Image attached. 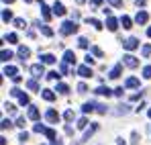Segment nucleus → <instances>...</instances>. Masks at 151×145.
Masks as SVG:
<instances>
[{
	"instance_id": "nucleus-4",
	"label": "nucleus",
	"mask_w": 151,
	"mask_h": 145,
	"mask_svg": "<svg viewBox=\"0 0 151 145\" xmlns=\"http://www.w3.org/2000/svg\"><path fill=\"white\" fill-rule=\"evenodd\" d=\"M31 74L35 76V80L41 78V76H45V68H43V63H35V66H31ZM45 78H47V76H45Z\"/></svg>"
},
{
	"instance_id": "nucleus-40",
	"label": "nucleus",
	"mask_w": 151,
	"mask_h": 145,
	"mask_svg": "<svg viewBox=\"0 0 151 145\" xmlns=\"http://www.w3.org/2000/svg\"><path fill=\"white\" fill-rule=\"evenodd\" d=\"M84 61H86V66H90V68H92V66H94V57H92V53H88V55L84 57Z\"/></svg>"
},
{
	"instance_id": "nucleus-25",
	"label": "nucleus",
	"mask_w": 151,
	"mask_h": 145,
	"mask_svg": "<svg viewBox=\"0 0 151 145\" xmlns=\"http://www.w3.org/2000/svg\"><path fill=\"white\" fill-rule=\"evenodd\" d=\"M55 92H59V94H68V92H70V86L59 82V84H57V88H55Z\"/></svg>"
},
{
	"instance_id": "nucleus-12",
	"label": "nucleus",
	"mask_w": 151,
	"mask_h": 145,
	"mask_svg": "<svg viewBox=\"0 0 151 145\" xmlns=\"http://www.w3.org/2000/svg\"><path fill=\"white\" fill-rule=\"evenodd\" d=\"M78 76H82V78H92V68H90V66H80V68H78Z\"/></svg>"
},
{
	"instance_id": "nucleus-2",
	"label": "nucleus",
	"mask_w": 151,
	"mask_h": 145,
	"mask_svg": "<svg viewBox=\"0 0 151 145\" xmlns=\"http://www.w3.org/2000/svg\"><path fill=\"white\" fill-rule=\"evenodd\" d=\"M123 47H125L127 51L137 49V47H139V39H137V37H129V39H125V41H123Z\"/></svg>"
},
{
	"instance_id": "nucleus-52",
	"label": "nucleus",
	"mask_w": 151,
	"mask_h": 145,
	"mask_svg": "<svg viewBox=\"0 0 151 145\" xmlns=\"http://www.w3.org/2000/svg\"><path fill=\"white\" fill-rule=\"evenodd\" d=\"M137 143H139V133L133 131V145H137Z\"/></svg>"
},
{
	"instance_id": "nucleus-34",
	"label": "nucleus",
	"mask_w": 151,
	"mask_h": 145,
	"mask_svg": "<svg viewBox=\"0 0 151 145\" xmlns=\"http://www.w3.org/2000/svg\"><path fill=\"white\" fill-rule=\"evenodd\" d=\"M4 41H8V43H17V41H19V37H17L14 33H8V35L4 37Z\"/></svg>"
},
{
	"instance_id": "nucleus-11",
	"label": "nucleus",
	"mask_w": 151,
	"mask_h": 145,
	"mask_svg": "<svg viewBox=\"0 0 151 145\" xmlns=\"http://www.w3.org/2000/svg\"><path fill=\"white\" fill-rule=\"evenodd\" d=\"M96 131H98V125H96V123H92V127H90V129H88V131L84 133V137H82V141H80V143H84V141H88V139H90V137H92V135H94Z\"/></svg>"
},
{
	"instance_id": "nucleus-45",
	"label": "nucleus",
	"mask_w": 151,
	"mask_h": 145,
	"mask_svg": "<svg viewBox=\"0 0 151 145\" xmlns=\"http://www.w3.org/2000/svg\"><path fill=\"white\" fill-rule=\"evenodd\" d=\"M78 92H80V94H86V92H88V86H86L84 82H82V84H78Z\"/></svg>"
},
{
	"instance_id": "nucleus-3",
	"label": "nucleus",
	"mask_w": 151,
	"mask_h": 145,
	"mask_svg": "<svg viewBox=\"0 0 151 145\" xmlns=\"http://www.w3.org/2000/svg\"><path fill=\"white\" fill-rule=\"evenodd\" d=\"M123 63H125L127 68H137V66H139V59H137L135 55L127 53V55H123Z\"/></svg>"
},
{
	"instance_id": "nucleus-26",
	"label": "nucleus",
	"mask_w": 151,
	"mask_h": 145,
	"mask_svg": "<svg viewBox=\"0 0 151 145\" xmlns=\"http://www.w3.org/2000/svg\"><path fill=\"white\" fill-rule=\"evenodd\" d=\"M86 23H88V25H92V27H94V29H98V31L102 29V23L98 21V19H90V17H88V19H86Z\"/></svg>"
},
{
	"instance_id": "nucleus-60",
	"label": "nucleus",
	"mask_w": 151,
	"mask_h": 145,
	"mask_svg": "<svg viewBox=\"0 0 151 145\" xmlns=\"http://www.w3.org/2000/svg\"><path fill=\"white\" fill-rule=\"evenodd\" d=\"M2 2H6V4H12V2H14V0H2Z\"/></svg>"
},
{
	"instance_id": "nucleus-54",
	"label": "nucleus",
	"mask_w": 151,
	"mask_h": 145,
	"mask_svg": "<svg viewBox=\"0 0 151 145\" xmlns=\"http://www.w3.org/2000/svg\"><path fill=\"white\" fill-rule=\"evenodd\" d=\"M12 82H14V84H21V82H23V76H17V78H12Z\"/></svg>"
},
{
	"instance_id": "nucleus-31",
	"label": "nucleus",
	"mask_w": 151,
	"mask_h": 145,
	"mask_svg": "<svg viewBox=\"0 0 151 145\" xmlns=\"http://www.w3.org/2000/svg\"><path fill=\"white\" fill-rule=\"evenodd\" d=\"M4 108L8 110V115H14V113H17V106H14L12 102H4Z\"/></svg>"
},
{
	"instance_id": "nucleus-19",
	"label": "nucleus",
	"mask_w": 151,
	"mask_h": 145,
	"mask_svg": "<svg viewBox=\"0 0 151 145\" xmlns=\"http://www.w3.org/2000/svg\"><path fill=\"white\" fill-rule=\"evenodd\" d=\"M41 96L45 98L47 102H53V100H55V92L49 90V88H45V90H41Z\"/></svg>"
},
{
	"instance_id": "nucleus-32",
	"label": "nucleus",
	"mask_w": 151,
	"mask_h": 145,
	"mask_svg": "<svg viewBox=\"0 0 151 145\" xmlns=\"http://www.w3.org/2000/svg\"><path fill=\"white\" fill-rule=\"evenodd\" d=\"M63 119H65L68 123H72V121H74V110H72V108H68V110L63 113Z\"/></svg>"
},
{
	"instance_id": "nucleus-35",
	"label": "nucleus",
	"mask_w": 151,
	"mask_h": 145,
	"mask_svg": "<svg viewBox=\"0 0 151 145\" xmlns=\"http://www.w3.org/2000/svg\"><path fill=\"white\" fill-rule=\"evenodd\" d=\"M0 127H2V131H6V129H10V127H12V123H10V119H2Z\"/></svg>"
},
{
	"instance_id": "nucleus-28",
	"label": "nucleus",
	"mask_w": 151,
	"mask_h": 145,
	"mask_svg": "<svg viewBox=\"0 0 151 145\" xmlns=\"http://www.w3.org/2000/svg\"><path fill=\"white\" fill-rule=\"evenodd\" d=\"M33 131H35V133H43V135H45V133H47V127H45V125H41V123H37V125L33 127Z\"/></svg>"
},
{
	"instance_id": "nucleus-30",
	"label": "nucleus",
	"mask_w": 151,
	"mask_h": 145,
	"mask_svg": "<svg viewBox=\"0 0 151 145\" xmlns=\"http://www.w3.org/2000/svg\"><path fill=\"white\" fill-rule=\"evenodd\" d=\"M2 21H4V23H10V21H12V12H10V10H2Z\"/></svg>"
},
{
	"instance_id": "nucleus-14",
	"label": "nucleus",
	"mask_w": 151,
	"mask_h": 145,
	"mask_svg": "<svg viewBox=\"0 0 151 145\" xmlns=\"http://www.w3.org/2000/svg\"><path fill=\"white\" fill-rule=\"evenodd\" d=\"M96 106H98V102H94V100H90V102H86V104L82 106V113H84V115H88V113H92V110H96Z\"/></svg>"
},
{
	"instance_id": "nucleus-36",
	"label": "nucleus",
	"mask_w": 151,
	"mask_h": 145,
	"mask_svg": "<svg viewBox=\"0 0 151 145\" xmlns=\"http://www.w3.org/2000/svg\"><path fill=\"white\" fill-rule=\"evenodd\" d=\"M45 137H47L49 141H55V137H57V133H55L53 129H47V133H45Z\"/></svg>"
},
{
	"instance_id": "nucleus-10",
	"label": "nucleus",
	"mask_w": 151,
	"mask_h": 145,
	"mask_svg": "<svg viewBox=\"0 0 151 145\" xmlns=\"http://www.w3.org/2000/svg\"><path fill=\"white\" fill-rule=\"evenodd\" d=\"M94 92H96L98 96H106V98L110 96V94H114V90H110L108 86H98V88H96Z\"/></svg>"
},
{
	"instance_id": "nucleus-41",
	"label": "nucleus",
	"mask_w": 151,
	"mask_h": 145,
	"mask_svg": "<svg viewBox=\"0 0 151 145\" xmlns=\"http://www.w3.org/2000/svg\"><path fill=\"white\" fill-rule=\"evenodd\" d=\"M19 102H21V106H27V104H29V102H31V100H29V96H27L25 92H23V96L19 98Z\"/></svg>"
},
{
	"instance_id": "nucleus-53",
	"label": "nucleus",
	"mask_w": 151,
	"mask_h": 145,
	"mask_svg": "<svg viewBox=\"0 0 151 145\" xmlns=\"http://www.w3.org/2000/svg\"><path fill=\"white\" fill-rule=\"evenodd\" d=\"M102 2H104V0H90V4H92V6H94V8H96V6H100Z\"/></svg>"
},
{
	"instance_id": "nucleus-44",
	"label": "nucleus",
	"mask_w": 151,
	"mask_h": 145,
	"mask_svg": "<svg viewBox=\"0 0 151 145\" xmlns=\"http://www.w3.org/2000/svg\"><path fill=\"white\" fill-rule=\"evenodd\" d=\"M19 141H21V143L29 141V133H27V131H21V135H19Z\"/></svg>"
},
{
	"instance_id": "nucleus-50",
	"label": "nucleus",
	"mask_w": 151,
	"mask_h": 145,
	"mask_svg": "<svg viewBox=\"0 0 151 145\" xmlns=\"http://www.w3.org/2000/svg\"><path fill=\"white\" fill-rule=\"evenodd\" d=\"M17 127L25 129V117H19V119H17Z\"/></svg>"
},
{
	"instance_id": "nucleus-27",
	"label": "nucleus",
	"mask_w": 151,
	"mask_h": 145,
	"mask_svg": "<svg viewBox=\"0 0 151 145\" xmlns=\"http://www.w3.org/2000/svg\"><path fill=\"white\" fill-rule=\"evenodd\" d=\"M0 57H2V61H8V59H12V51L10 49H2Z\"/></svg>"
},
{
	"instance_id": "nucleus-58",
	"label": "nucleus",
	"mask_w": 151,
	"mask_h": 145,
	"mask_svg": "<svg viewBox=\"0 0 151 145\" xmlns=\"http://www.w3.org/2000/svg\"><path fill=\"white\" fill-rule=\"evenodd\" d=\"M116 143H119V145H127V143H125V139H123V137H119V139H116Z\"/></svg>"
},
{
	"instance_id": "nucleus-17",
	"label": "nucleus",
	"mask_w": 151,
	"mask_h": 145,
	"mask_svg": "<svg viewBox=\"0 0 151 145\" xmlns=\"http://www.w3.org/2000/svg\"><path fill=\"white\" fill-rule=\"evenodd\" d=\"M45 119L49 123H57L59 121V115H57V110H53V108H49L47 113H45Z\"/></svg>"
},
{
	"instance_id": "nucleus-49",
	"label": "nucleus",
	"mask_w": 151,
	"mask_h": 145,
	"mask_svg": "<svg viewBox=\"0 0 151 145\" xmlns=\"http://www.w3.org/2000/svg\"><path fill=\"white\" fill-rule=\"evenodd\" d=\"M68 63H59V74H68Z\"/></svg>"
},
{
	"instance_id": "nucleus-18",
	"label": "nucleus",
	"mask_w": 151,
	"mask_h": 145,
	"mask_svg": "<svg viewBox=\"0 0 151 145\" xmlns=\"http://www.w3.org/2000/svg\"><path fill=\"white\" fill-rule=\"evenodd\" d=\"M17 53H19V57H21V59H29L31 49L27 47V45H19V51H17Z\"/></svg>"
},
{
	"instance_id": "nucleus-63",
	"label": "nucleus",
	"mask_w": 151,
	"mask_h": 145,
	"mask_svg": "<svg viewBox=\"0 0 151 145\" xmlns=\"http://www.w3.org/2000/svg\"><path fill=\"white\" fill-rule=\"evenodd\" d=\"M149 119H151V108H149Z\"/></svg>"
},
{
	"instance_id": "nucleus-64",
	"label": "nucleus",
	"mask_w": 151,
	"mask_h": 145,
	"mask_svg": "<svg viewBox=\"0 0 151 145\" xmlns=\"http://www.w3.org/2000/svg\"><path fill=\"white\" fill-rule=\"evenodd\" d=\"M25 2H33V0H25Z\"/></svg>"
},
{
	"instance_id": "nucleus-33",
	"label": "nucleus",
	"mask_w": 151,
	"mask_h": 145,
	"mask_svg": "<svg viewBox=\"0 0 151 145\" xmlns=\"http://www.w3.org/2000/svg\"><path fill=\"white\" fill-rule=\"evenodd\" d=\"M14 27L17 29H27V21L25 19H14Z\"/></svg>"
},
{
	"instance_id": "nucleus-23",
	"label": "nucleus",
	"mask_w": 151,
	"mask_h": 145,
	"mask_svg": "<svg viewBox=\"0 0 151 145\" xmlns=\"http://www.w3.org/2000/svg\"><path fill=\"white\" fill-rule=\"evenodd\" d=\"M27 88H29L31 92H39V84H37V80H35V78L29 80V82H27Z\"/></svg>"
},
{
	"instance_id": "nucleus-55",
	"label": "nucleus",
	"mask_w": 151,
	"mask_h": 145,
	"mask_svg": "<svg viewBox=\"0 0 151 145\" xmlns=\"http://www.w3.org/2000/svg\"><path fill=\"white\" fill-rule=\"evenodd\" d=\"M123 92H125L123 88H116V90H114V96H123Z\"/></svg>"
},
{
	"instance_id": "nucleus-59",
	"label": "nucleus",
	"mask_w": 151,
	"mask_h": 145,
	"mask_svg": "<svg viewBox=\"0 0 151 145\" xmlns=\"http://www.w3.org/2000/svg\"><path fill=\"white\" fill-rule=\"evenodd\" d=\"M51 145H63V143H61L59 139H55V141H51Z\"/></svg>"
},
{
	"instance_id": "nucleus-9",
	"label": "nucleus",
	"mask_w": 151,
	"mask_h": 145,
	"mask_svg": "<svg viewBox=\"0 0 151 145\" xmlns=\"http://www.w3.org/2000/svg\"><path fill=\"white\" fill-rule=\"evenodd\" d=\"M121 72H123V63H116V66L108 72V78H110V80H116V78L121 76Z\"/></svg>"
},
{
	"instance_id": "nucleus-38",
	"label": "nucleus",
	"mask_w": 151,
	"mask_h": 145,
	"mask_svg": "<svg viewBox=\"0 0 151 145\" xmlns=\"http://www.w3.org/2000/svg\"><path fill=\"white\" fill-rule=\"evenodd\" d=\"M96 113H100V115H106V113H108V106H106V104H98V106H96Z\"/></svg>"
},
{
	"instance_id": "nucleus-1",
	"label": "nucleus",
	"mask_w": 151,
	"mask_h": 145,
	"mask_svg": "<svg viewBox=\"0 0 151 145\" xmlns=\"http://www.w3.org/2000/svg\"><path fill=\"white\" fill-rule=\"evenodd\" d=\"M76 31H78V23H76V21H65V23H61V29H59V33H61L63 37L74 35Z\"/></svg>"
},
{
	"instance_id": "nucleus-56",
	"label": "nucleus",
	"mask_w": 151,
	"mask_h": 145,
	"mask_svg": "<svg viewBox=\"0 0 151 145\" xmlns=\"http://www.w3.org/2000/svg\"><path fill=\"white\" fill-rule=\"evenodd\" d=\"M143 96V94H141V92H139V94H133V96H131V100H133V102H135V100H139V98Z\"/></svg>"
},
{
	"instance_id": "nucleus-15",
	"label": "nucleus",
	"mask_w": 151,
	"mask_h": 145,
	"mask_svg": "<svg viewBox=\"0 0 151 145\" xmlns=\"http://www.w3.org/2000/svg\"><path fill=\"white\" fill-rule=\"evenodd\" d=\"M27 115H29V119H33V121H39V117H41L39 108H37V106H33V104L29 106V113H27Z\"/></svg>"
},
{
	"instance_id": "nucleus-16",
	"label": "nucleus",
	"mask_w": 151,
	"mask_h": 145,
	"mask_svg": "<svg viewBox=\"0 0 151 145\" xmlns=\"http://www.w3.org/2000/svg\"><path fill=\"white\" fill-rule=\"evenodd\" d=\"M37 29H39V31H41L45 37H53V31L47 27V23H37Z\"/></svg>"
},
{
	"instance_id": "nucleus-6",
	"label": "nucleus",
	"mask_w": 151,
	"mask_h": 145,
	"mask_svg": "<svg viewBox=\"0 0 151 145\" xmlns=\"http://www.w3.org/2000/svg\"><path fill=\"white\" fill-rule=\"evenodd\" d=\"M51 10H53V17H63V14H65V6H63L61 2H55Z\"/></svg>"
},
{
	"instance_id": "nucleus-48",
	"label": "nucleus",
	"mask_w": 151,
	"mask_h": 145,
	"mask_svg": "<svg viewBox=\"0 0 151 145\" xmlns=\"http://www.w3.org/2000/svg\"><path fill=\"white\" fill-rule=\"evenodd\" d=\"M108 4H110V6H116V8H121V6H123V0H108Z\"/></svg>"
},
{
	"instance_id": "nucleus-5",
	"label": "nucleus",
	"mask_w": 151,
	"mask_h": 145,
	"mask_svg": "<svg viewBox=\"0 0 151 145\" xmlns=\"http://www.w3.org/2000/svg\"><path fill=\"white\" fill-rule=\"evenodd\" d=\"M147 21H149V14H147L145 10H139V12L135 14V23L137 25H145Z\"/></svg>"
},
{
	"instance_id": "nucleus-42",
	"label": "nucleus",
	"mask_w": 151,
	"mask_h": 145,
	"mask_svg": "<svg viewBox=\"0 0 151 145\" xmlns=\"http://www.w3.org/2000/svg\"><path fill=\"white\" fill-rule=\"evenodd\" d=\"M141 53H143L145 57H147V55H151V43H149V45H143V47H141Z\"/></svg>"
},
{
	"instance_id": "nucleus-47",
	"label": "nucleus",
	"mask_w": 151,
	"mask_h": 145,
	"mask_svg": "<svg viewBox=\"0 0 151 145\" xmlns=\"http://www.w3.org/2000/svg\"><path fill=\"white\" fill-rule=\"evenodd\" d=\"M10 96H14V98H21V96H23V92H21L19 88H12V90H10Z\"/></svg>"
},
{
	"instance_id": "nucleus-21",
	"label": "nucleus",
	"mask_w": 151,
	"mask_h": 145,
	"mask_svg": "<svg viewBox=\"0 0 151 145\" xmlns=\"http://www.w3.org/2000/svg\"><path fill=\"white\" fill-rule=\"evenodd\" d=\"M4 76H8V78H17V76H19V70H17L14 66H6V68H4Z\"/></svg>"
},
{
	"instance_id": "nucleus-29",
	"label": "nucleus",
	"mask_w": 151,
	"mask_h": 145,
	"mask_svg": "<svg viewBox=\"0 0 151 145\" xmlns=\"http://www.w3.org/2000/svg\"><path fill=\"white\" fill-rule=\"evenodd\" d=\"M78 47H82V49H88V47H90L88 39H86V37H80V39H78Z\"/></svg>"
},
{
	"instance_id": "nucleus-61",
	"label": "nucleus",
	"mask_w": 151,
	"mask_h": 145,
	"mask_svg": "<svg viewBox=\"0 0 151 145\" xmlns=\"http://www.w3.org/2000/svg\"><path fill=\"white\" fill-rule=\"evenodd\" d=\"M147 37H151V27H149V29H147Z\"/></svg>"
},
{
	"instance_id": "nucleus-22",
	"label": "nucleus",
	"mask_w": 151,
	"mask_h": 145,
	"mask_svg": "<svg viewBox=\"0 0 151 145\" xmlns=\"http://www.w3.org/2000/svg\"><path fill=\"white\" fill-rule=\"evenodd\" d=\"M125 86H127V88H139L141 82H139V78H127Z\"/></svg>"
},
{
	"instance_id": "nucleus-46",
	"label": "nucleus",
	"mask_w": 151,
	"mask_h": 145,
	"mask_svg": "<svg viewBox=\"0 0 151 145\" xmlns=\"http://www.w3.org/2000/svg\"><path fill=\"white\" fill-rule=\"evenodd\" d=\"M143 78H147V80L151 78V66H145L143 68Z\"/></svg>"
},
{
	"instance_id": "nucleus-51",
	"label": "nucleus",
	"mask_w": 151,
	"mask_h": 145,
	"mask_svg": "<svg viewBox=\"0 0 151 145\" xmlns=\"http://www.w3.org/2000/svg\"><path fill=\"white\" fill-rule=\"evenodd\" d=\"M57 78H59V74H57V72H49V74H47V80H57Z\"/></svg>"
},
{
	"instance_id": "nucleus-13",
	"label": "nucleus",
	"mask_w": 151,
	"mask_h": 145,
	"mask_svg": "<svg viewBox=\"0 0 151 145\" xmlns=\"http://www.w3.org/2000/svg\"><path fill=\"white\" fill-rule=\"evenodd\" d=\"M39 6H41V14H43V19H45V21H49L51 14H53V12H49V6H47L43 0H39Z\"/></svg>"
},
{
	"instance_id": "nucleus-57",
	"label": "nucleus",
	"mask_w": 151,
	"mask_h": 145,
	"mask_svg": "<svg viewBox=\"0 0 151 145\" xmlns=\"http://www.w3.org/2000/svg\"><path fill=\"white\" fill-rule=\"evenodd\" d=\"M145 2H147V0H135V4H137V6H145Z\"/></svg>"
},
{
	"instance_id": "nucleus-39",
	"label": "nucleus",
	"mask_w": 151,
	"mask_h": 145,
	"mask_svg": "<svg viewBox=\"0 0 151 145\" xmlns=\"http://www.w3.org/2000/svg\"><path fill=\"white\" fill-rule=\"evenodd\" d=\"M116 108H119L116 115H127V113H129V106H127V104H121V106H116Z\"/></svg>"
},
{
	"instance_id": "nucleus-20",
	"label": "nucleus",
	"mask_w": 151,
	"mask_h": 145,
	"mask_svg": "<svg viewBox=\"0 0 151 145\" xmlns=\"http://www.w3.org/2000/svg\"><path fill=\"white\" fill-rule=\"evenodd\" d=\"M39 63H55V55H51V53H43V55H39Z\"/></svg>"
},
{
	"instance_id": "nucleus-7",
	"label": "nucleus",
	"mask_w": 151,
	"mask_h": 145,
	"mask_svg": "<svg viewBox=\"0 0 151 145\" xmlns=\"http://www.w3.org/2000/svg\"><path fill=\"white\" fill-rule=\"evenodd\" d=\"M63 63H76V53L72 49H65L63 51Z\"/></svg>"
},
{
	"instance_id": "nucleus-24",
	"label": "nucleus",
	"mask_w": 151,
	"mask_h": 145,
	"mask_svg": "<svg viewBox=\"0 0 151 145\" xmlns=\"http://www.w3.org/2000/svg\"><path fill=\"white\" fill-rule=\"evenodd\" d=\"M119 21H121V25H123V29H131V25H133V21H131V19H129L127 14H123V17L119 19Z\"/></svg>"
},
{
	"instance_id": "nucleus-8",
	"label": "nucleus",
	"mask_w": 151,
	"mask_h": 145,
	"mask_svg": "<svg viewBox=\"0 0 151 145\" xmlns=\"http://www.w3.org/2000/svg\"><path fill=\"white\" fill-rule=\"evenodd\" d=\"M119 23H121V21H116V19H114V17H108V19H106V29H108V31H112V33H114V31H116V29H119Z\"/></svg>"
},
{
	"instance_id": "nucleus-43",
	"label": "nucleus",
	"mask_w": 151,
	"mask_h": 145,
	"mask_svg": "<svg viewBox=\"0 0 151 145\" xmlns=\"http://www.w3.org/2000/svg\"><path fill=\"white\" fill-rule=\"evenodd\" d=\"M86 127H88V119L84 117V119H80V121H78V129H86Z\"/></svg>"
},
{
	"instance_id": "nucleus-62",
	"label": "nucleus",
	"mask_w": 151,
	"mask_h": 145,
	"mask_svg": "<svg viewBox=\"0 0 151 145\" xmlns=\"http://www.w3.org/2000/svg\"><path fill=\"white\" fill-rule=\"evenodd\" d=\"M76 2H78V4H84V2H86V0H76Z\"/></svg>"
},
{
	"instance_id": "nucleus-37",
	"label": "nucleus",
	"mask_w": 151,
	"mask_h": 145,
	"mask_svg": "<svg viewBox=\"0 0 151 145\" xmlns=\"http://www.w3.org/2000/svg\"><path fill=\"white\" fill-rule=\"evenodd\" d=\"M90 51H92V55H96V57H102V55H104V53H102V49L96 47V45H94V47H90Z\"/></svg>"
}]
</instances>
